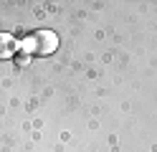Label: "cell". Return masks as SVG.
Listing matches in <instances>:
<instances>
[{
  "label": "cell",
  "instance_id": "cell-2",
  "mask_svg": "<svg viewBox=\"0 0 157 152\" xmlns=\"http://www.w3.org/2000/svg\"><path fill=\"white\" fill-rule=\"evenodd\" d=\"M18 48H21L18 38H15L13 33H5V30H0V61L13 58V56L18 53Z\"/></svg>",
  "mask_w": 157,
  "mask_h": 152
},
{
  "label": "cell",
  "instance_id": "cell-1",
  "mask_svg": "<svg viewBox=\"0 0 157 152\" xmlns=\"http://www.w3.org/2000/svg\"><path fill=\"white\" fill-rule=\"evenodd\" d=\"M31 43H36L33 46V53L48 56V53H53V51H56L58 38H56V33H51V30H38V33L31 38Z\"/></svg>",
  "mask_w": 157,
  "mask_h": 152
}]
</instances>
